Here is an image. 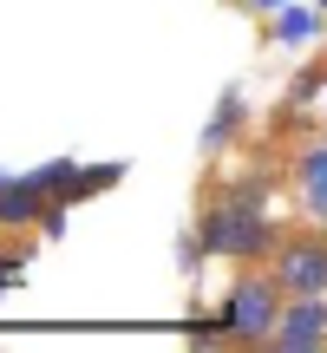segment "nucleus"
<instances>
[{
  "label": "nucleus",
  "mask_w": 327,
  "mask_h": 353,
  "mask_svg": "<svg viewBox=\"0 0 327 353\" xmlns=\"http://www.w3.org/2000/svg\"><path fill=\"white\" fill-rule=\"evenodd\" d=\"M275 294H268V281H236V294L223 301V327L242 334V341H268L275 334Z\"/></svg>",
  "instance_id": "f257e3e1"
},
{
  "label": "nucleus",
  "mask_w": 327,
  "mask_h": 353,
  "mask_svg": "<svg viewBox=\"0 0 327 353\" xmlns=\"http://www.w3.org/2000/svg\"><path fill=\"white\" fill-rule=\"evenodd\" d=\"M203 249H216V255H249V249H268V229L255 223V216H242V203H236V210H216L210 223H203Z\"/></svg>",
  "instance_id": "f03ea898"
},
{
  "label": "nucleus",
  "mask_w": 327,
  "mask_h": 353,
  "mask_svg": "<svg viewBox=\"0 0 327 353\" xmlns=\"http://www.w3.org/2000/svg\"><path fill=\"white\" fill-rule=\"evenodd\" d=\"M275 347H288V353H308V347H321L327 341V301L321 294H301V301L288 307V314L275 321V334H268Z\"/></svg>",
  "instance_id": "7ed1b4c3"
},
{
  "label": "nucleus",
  "mask_w": 327,
  "mask_h": 353,
  "mask_svg": "<svg viewBox=\"0 0 327 353\" xmlns=\"http://www.w3.org/2000/svg\"><path fill=\"white\" fill-rule=\"evenodd\" d=\"M281 281L295 294H327V242H288L281 249Z\"/></svg>",
  "instance_id": "20e7f679"
},
{
  "label": "nucleus",
  "mask_w": 327,
  "mask_h": 353,
  "mask_svg": "<svg viewBox=\"0 0 327 353\" xmlns=\"http://www.w3.org/2000/svg\"><path fill=\"white\" fill-rule=\"evenodd\" d=\"M39 196H46L39 176H13V183H0V223H26V216L39 210Z\"/></svg>",
  "instance_id": "39448f33"
},
{
  "label": "nucleus",
  "mask_w": 327,
  "mask_h": 353,
  "mask_svg": "<svg viewBox=\"0 0 327 353\" xmlns=\"http://www.w3.org/2000/svg\"><path fill=\"white\" fill-rule=\"evenodd\" d=\"M301 196H308V210H315V216H327V144L301 157Z\"/></svg>",
  "instance_id": "423d86ee"
},
{
  "label": "nucleus",
  "mask_w": 327,
  "mask_h": 353,
  "mask_svg": "<svg viewBox=\"0 0 327 353\" xmlns=\"http://www.w3.org/2000/svg\"><path fill=\"white\" fill-rule=\"evenodd\" d=\"M315 20H321V13H308V7H281L275 39H281V46H301V39H315Z\"/></svg>",
  "instance_id": "0eeeda50"
},
{
  "label": "nucleus",
  "mask_w": 327,
  "mask_h": 353,
  "mask_svg": "<svg viewBox=\"0 0 327 353\" xmlns=\"http://www.w3.org/2000/svg\"><path fill=\"white\" fill-rule=\"evenodd\" d=\"M229 131H236V92H223V105H216V118H210V131H203V144H223Z\"/></svg>",
  "instance_id": "6e6552de"
},
{
  "label": "nucleus",
  "mask_w": 327,
  "mask_h": 353,
  "mask_svg": "<svg viewBox=\"0 0 327 353\" xmlns=\"http://www.w3.org/2000/svg\"><path fill=\"white\" fill-rule=\"evenodd\" d=\"M0 183H7V176H0Z\"/></svg>",
  "instance_id": "1a4fd4ad"
}]
</instances>
